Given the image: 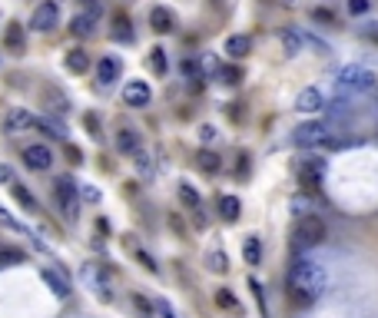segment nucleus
<instances>
[{"label": "nucleus", "mask_w": 378, "mask_h": 318, "mask_svg": "<svg viewBox=\"0 0 378 318\" xmlns=\"http://www.w3.org/2000/svg\"><path fill=\"white\" fill-rule=\"evenodd\" d=\"M113 40H120V43H130L133 40V24H130V17L126 13H116L113 17Z\"/></svg>", "instance_id": "18"}, {"label": "nucleus", "mask_w": 378, "mask_h": 318, "mask_svg": "<svg viewBox=\"0 0 378 318\" xmlns=\"http://www.w3.org/2000/svg\"><path fill=\"white\" fill-rule=\"evenodd\" d=\"M30 127H37V120L27 113V110H20V106H13L10 113L4 116V133H10V136H17V133H24Z\"/></svg>", "instance_id": "7"}, {"label": "nucleus", "mask_w": 378, "mask_h": 318, "mask_svg": "<svg viewBox=\"0 0 378 318\" xmlns=\"http://www.w3.org/2000/svg\"><path fill=\"white\" fill-rule=\"evenodd\" d=\"M150 66L156 70V73H166V57H163V50H160V47L150 53Z\"/></svg>", "instance_id": "31"}, {"label": "nucleus", "mask_w": 378, "mask_h": 318, "mask_svg": "<svg viewBox=\"0 0 378 318\" xmlns=\"http://www.w3.org/2000/svg\"><path fill=\"white\" fill-rule=\"evenodd\" d=\"M0 182H13V173L7 166H0Z\"/></svg>", "instance_id": "38"}, {"label": "nucleus", "mask_w": 378, "mask_h": 318, "mask_svg": "<svg viewBox=\"0 0 378 318\" xmlns=\"http://www.w3.org/2000/svg\"><path fill=\"white\" fill-rule=\"evenodd\" d=\"M249 47H252V40L242 37V34H232V37L226 40V53H229V57H246Z\"/></svg>", "instance_id": "20"}, {"label": "nucleus", "mask_w": 378, "mask_h": 318, "mask_svg": "<svg viewBox=\"0 0 378 318\" xmlns=\"http://www.w3.org/2000/svg\"><path fill=\"white\" fill-rule=\"evenodd\" d=\"M90 66V57L83 50H70L66 53V70H74V73H83Z\"/></svg>", "instance_id": "22"}, {"label": "nucleus", "mask_w": 378, "mask_h": 318, "mask_svg": "<svg viewBox=\"0 0 378 318\" xmlns=\"http://www.w3.org/2000/svg\"><path fill=\"white\" fill-rule=\"evenodd\" d=\"M292 143H295V146H302V150L332 146V129H328V123H318V120H312V123H302V127L292 133Z\"/></svg>", "instance_id": "4"}, {"label": "nucleus", "mask_w": 378, "mask_h": 318, "mask_svg": "<svg viewBox=\"0 0 378 318\" xmlns=\"http://www.w3.org/2000/svg\"><path fill=\"white\" fill-rule=\"evenodd\" d=\"M200 140H202V143L216 140V129H213V127H202V129H200Z\"/></svg>", "instance_id": "37"}, {"label": "nucleus", "mask_w": 378, "mask_h": 318, "mask_svg": "<svg viewBox=\"0 0 378 318\" xmlns=\"http://www.w3.org/2000/svg\"><path fill=\"white\" fill-rule=\"evenodd\" d=\"M153 100V89L146 87V83H143V80H130V83H126V89H123V103L126 106H146V103Z\"/></svg>", "instance_id": "8"}, {"label": "nucleus", "mask_w": 378, "mask_h": 318, "mask_svg": "<svg viewBox=\"0 0 378 318\" xmlns=\"http://www.w3.org/2000/svg\"><path fill=\"white\" fill-rule=\"evenodd\" d=\"M116 146H120V153H136V150H139V136L133 133V129H120Z\"/></svg>", "instance_id": "21"}, {"label": "nucleus", "mask_w": 378, "mask_h": 318, "mask_svg": "<svg viewBox=\"0 0 378 318\" xmlns=\"http://www.w3.org/2000/svg\"><path fill=\"white\" fill-rule=\"evenodd\" d=\"M66 156H70V159L76 163V159H80V150H76V146H66Z\"/></svg>", "instance_id": "40"}, {"label": "nucleus", "mask_w": 378, "mask_h": 318, "mask_svg": "<svg viewBox=\"0 0 378 318\" xmlns=\"http://www.w3.org/2000/svg\"><path fill=\"white\" fill-rule=\"evenodd\" d=\"M179 199H183L189 209H200V192L192 189L189 182H179Z\"/></svg>", "instance_id": "26"}, {"label": "nucleus", "mask_w": 378, "mask_h": 318, "mask_svg": "<svg viewBox=\"0 0 378 318\" xmlns=\"http://www.w3.org/2000/svg\"><path fill=\"white\" fill-rule=\"evenodd\" d=\"M239 209H242V203L236 199V196H223V199H219V216L229 219V222L239 219Z\"/></svg>", "instance_id": "19"}, {"label": "nucleus", "mask_w": 378, "mask_h": 318, "mask_svg": "<svg viewBox=\"0 0 378 318\" xmlns=\"http://www.w3.org/2000/svg\"><path fill=\"white\" fill-rule=\"evenodd\" d=\"M97 27H100V13L97 10H83V13H76L74 20H70V30H74L76 37H93Z\"/></svg>", "instance_id": "9"}, {"label": "nucleus", "mask_w": 378, "mask_h": 318, "mask_svg": "<svg viewBox=\"0 0 378 318\" xmlns=\"http://www.w3.org/2000/svg\"><path fill=\"white\" fill-rule=\"evenodd\" d=\"M43 282L50 285V292L57 295V298H66V295H70V285H66V279H63V275H57L53 268H47V272H43Z\"/></svg>", "instance_id": "17"}, {"label": "nucleus", "mask_w": 378, "mask_h": 318, "mask_svg": "<svg viewBox=\"0 0 378 318\" xmlns=\"http://www.w3.org/2000/svg\"><path fill=\"white\" fill-rule=\"evenodd\" d=\"M282 47H286V53H289V57H295V53H299V47H302V37H299L295 30H286V34H282Z\"/></svg>", "instance_id": "27"}, {"label": "nucleus", "mask_w": 378, "mask_h": 318, "mask_svg": "<svg viewBox=\"0 0 378 318\" xmlns=\"http://www.w3.org/2000/svg\"><path fill=\"white\" fill-rule=\"evenodd\" d=\"M242 259H246L249 266H259V262H262V242L255 239V236H249V239L242 242Z\"/></svg>", "instance_id": "16"}, {"label": "nucleus", "mask_w": 378, "mask_h": 318, "mask_svg": "<svg viewBox=\"0 0 378 318\" xmlns=\"http://www.w3.org/2000/svg\"><path fill=\"white\" fill-rule=\"evenodd\" d=\"M7 47H10V50H24V30H20L17 20L7 24Z\"/></svg>", "instance_id": "23"}, {"label": "nucleus", "mask_w": 378, "mask_h": 318, "mask_svg": "<svg viewBox=\"0 0 378 318\" xmlns=\"http://www.w3.org/2000/svg\"><path fill=\"white\" fill-rule=\"evenodd\" d=\"M292 239H295V249H312L318 242H326V222L318 216H312V212L309 216H299Z\"/></svg>", "instance_id": "3"}, {"label": "nucleus", "mask_w": 378, "mask_h": 318, "mask_svg": "<svg viewBox=\"0 0 378 318\" xmlns=\"http://www.w3.org/2000/svg\"><path fill=\"white\" fill-rule=\"evenodd\" d=\"M216 305L236 308V298H232V292H229V289H219V292H216Z\"/></svg>", "instance_id": "32"}, {"label": "nucleus", "mask_w": 378, "mask_h": 318, "mask_svg": "<svg viewBox=\"0 0 378 318\" xmlns=\"http://www.w3.org/2000/svg\"><path fill=\"white\" fill-rule=\"evenodd\" d=\"M196 163H200L202 173H219V166H223V163H219V156L209 153V150H202V153L196 156Z\"/></svg>", "instance_id": "24"}, {"label": "nucleus", "mask_w": 378, "mask_h": 318, "mask_svg": "<svg viewBox=\"0 0 378 318\" xmlns=\"http://www.w3.org/2000/svg\"><path fill=\"white\" fill-rule=\"evenodd\" d=\"M57 24H60V3H57V0H40L34 17H30V27L40 30V34H47V30H53Z\"/></svg>", "instance_id": "5"}, {"label": "nucleus", "mask_w": 378, "mask_h": 318, "mask_svg": "<svg viewBox=\"0 0 378 318\" xmlns=\"http://www.w3.org/2000/svg\"><path fill=\"white\" fill-rule=\"evenodd\" d=\"M292 209H295V216H309V209H312V203H309L305 196H295V199H292Z\"/></svg>", "instance_id": "33"}, {"label": "nucleus", "mask_w": 378, "mask_h": 318, "mask_svg": "<svg viewBox=\"0 0 378 318\" xmlns=\"http://www.w3.org/2000/svg\"><path fill=\"white\" fill-rule=\"evenodd\" d=\"M368 7H372L368 0H349V13H355V17L358 13H368Z\"/></svg>", "instance_id": "34"}, {"label": "nucleus", "mask_w": 378, "mask_h": 318, "mask_svg": "<svg viewBox=\"0 0 378 318\" xmlns=\"http://www.w3.org/2000/svg\"><path fill=\"white\" fill-rule=\"evenodd\" d=\"M43 106H47V110H50V113H57V116H63L66 113V110H70V100H66V96H63L60 89H43Z\"/></svg>", "instance_id": "15"}, {"label": "nucleus", "mask_w": 378, "mask_h": 318, "mask_svg": "<svg viewBox=\"0 0 378 318\" xmlns=\"http://www.w3.org/2000/svg\"><path fill=\"white\" fill-rule=\"evenodd\" d=\"M13 196H17V203H24L27 209H37V199H34V196H30V192H27L24 186H20V182L13 186Z\"/></svg>", "instance_id": "30"}, {"label": "nucleus", "mask_w": 378, "mask_h": 318, "mask_svg": "<svg viewBox=\"0 0 378 318\" xmlns=\"http://www.w3.org/2000/svg\"><path fill=\"white\" fill-rule=\"evenodd\" d=\"M249 289H252V295H255V302H259V308L265 312V295H262V285H259L255 279H249Z\"/></svg>", "instance_id": "35"}, {"label": "nucleus", "mask_w": 378, "mask_h": 318, "mask_svg": "<svg viewBox=\"0 0 378 318\" xmlns=\"http://www.w3.org/2000/svg\"><path fill=\"white\" fill-rule=\"evenodd\" d=\"M295 110L299 113H318V110H326V100H322V93L315 87H309L295 96Z\"/></svg>", "instance_id": "11"}, {"label": "nucleus", "mask_w": 378, "mask_h": 318, "mask_svg": "<svg viewBox=\"0 0 378 318\" xmlns=\"http://www.w3.org/2000/svg\"><path fill=\"white\" fill-rule=\"evenodd\" d=\"M223 80H226V83H239L242 70H236V66H232V70H223Z\"/></svg>", "instance_id": "36"}, {"label": "nucleus", "mask_w": 378, "mask_h": 318, "mask_svg": "<svg viewBox=\"0 0 378 318\" xmlns=\"http://www.w3.org/2000/svg\"><path fill=\"white\" fill-rule=\"evenodd\" d=\"M120 70H123V66H120L116 57H103L100 66H97V80H100L103 87H110L113 80H120Z\"/></svg>", "instance_id": "14"}, {"label": "nucleus", "mask_w": 378, "mask_h": 318, "mask_svg": "<svg viewBox=\"0 0 378 318\" xmlns=\"http://www.w3.org/2000/svg\"><path fill=\"white\" fill-rule=\"evenodd\" d=\"M83 196H87V199H90V203H97V199H100V192H97V189H93V186H87V189H83Z\"/></svg>", "instance_id": "39"}, {"label": "nucleus", "mask_w": 378, "mask_h": 318, "mask_svg": "<svg viewBox=\"0 0 378 318\" xmlns=\"http://www.w3.org/2000/svg\"><path fill=\"white\" fill-rule=\"evenodd\" d=\"M206 262H209V272H216V275H223V272L229 268V259L223 252H209V259H206Z\"/></svg>", "instance_id": "29"}, {"label": "nucleus", "mask_w": 378, "mask_h": 318, "mask_svg": "<svg viewBox=\"0 0 378 318\" xmlns=\"http://www.w3.org/2000/svg\"><path fill=\"white\" fill-rule=\"evenodd\" d=\"M57 203H60L63 216L76 219V209H80V203H76V186L70 182V179H60V182H57Z\"/></svg>", "instance_id": "6"}, {"label": "nucleus", "mask_w": 378, "mask_h": 318, "mask_svg": "<svg viewBox=\"0 0 378 318\" xmlns=\"http://www.w3.org/2000/svg\"><path fill=\"white\" fill-rule=\"evenodd\" d=\"M20 262H24V252H17V249H0V268L20 266Z\"/></svg>", "instance_id": "28"}, {"label": "nucleus", "mask_w": 378, "mask_h": 318, "mask_svg": "<svg viewBox=\"0 0 378 318\" xmlns=\"http://www.w3.org/2000/svg\"><path fill=\"white\" fill-rule=\"evenodd\" d=\"M37 127L43 129V133H50L53 140H66V129L57 123V120H50V116H43V120H37Z\"/></svg>", "instance_id": "25"}, {"label": "nucleus", "mask_w": 378, "mask_h": 318, "mask_svg": "<svg viewBox=\"0 0 378 318\" xmlns=\"http://www.w3.org/2000/svg\"><path fill=\"white\" fill-rule=\"evenodd\" d=\"M150 27L156 30V34H169V30L176 27V17H173V10H166V7H153L150 10Z\"/></svg>", "instance_id": "13"}, {"label": "nucleus", "mask_w": 378, "mask_h": 318, "mask_svg": "<svg viewBox=\"0 0 378 318\" xmlns=\"http://www.w3.org/2000/svg\"><path fill=\"white\" fill-rule=\"evenodd\" d=\"M24 163L40 173V169H50L53 153L47 150V146H27V150H24Z\"/></svg>", "instance_id": "12"}, {"label": "nucleus", "mask_w": 378, "mask_h": 318, "mask_svg": "<svg viewBox=\"0 0 378 318\" xmlns=\"http://www.w3.org/2000/svg\"><path fill=\"white\" fill-rule=\"evenodd\" d=\"M375 73L365 70V66H342L339 77H335V89H339V96H358V93H368V89H375Z\"/></svg>", "instance_id": "2"}, {"label": "nucleus", "mask_w": 378, "mask_h": 318, "mask_svg": "<svg viewBox=\"0 0 378 318\" xmlns=\"http://www.w3.org/2000/svg\"><path fill=\"white\" fill-rule=\"evenodd\" d=\"M322 173H326V163H322V159H302V163H299V179H302L305 189H318Z\"/></svg>", "instance_id": "10"}, {"label": "nucleus", "mask_w": 378, "mask_h": 318, "mask_svg": "<svg viewBox=\"0 0 378 318\" xmlns=\"http://www.w3.org/2000/svg\"><path fill=\"white\" fill-rule=\"evenodd\" d=\"M326 285H328V275L318 262H312V259H295V266L289 268V292L299 305L315 302L318 295L326 292Z\"/></svg>", "instance_id": "1"}]
</instances>
